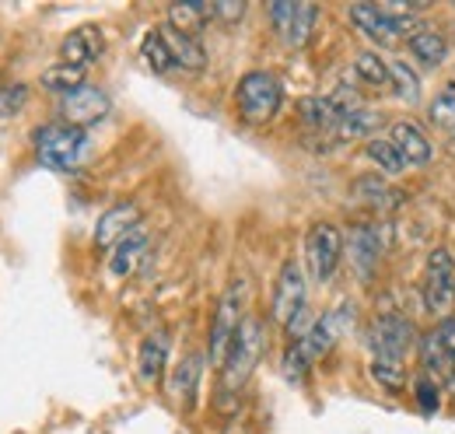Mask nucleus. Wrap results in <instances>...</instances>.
<instances>
[{
  "label": "nucleus",
  "mask_w": 455,
  "mask_h": 434,
  "mask_svg": "<svg viewBox=\"0 0 455 434\" xmlns=\"http://www.w3.org/2000/svg\"><path fill=\"white\" fill-rule=\"evenodd\" d=\"M389 141L396 144V151L403 155V162H406V165H427V162H431V155H435V148H431L427 133H424L417 123H410V119H399V123H393Z\"/></svg>",
  "instance_id": "nucleus-10"
},
{
  "label": "nucleus",
  "mask_w": 455,
  "mask_h": 434,
  "mask_svg": "<svg viewBox=\"0 0 455 434\" xmlns=\"http://www.w3.org/2000/svg\"><path fill=\"white\" fill-rule=\"evenodd\" d=\"M343 256V235L337 224H315L305 238V260H308V270L319 284H326L337 267H340Z\"/></svg>",
  "instance_id": "nucleus-5"
},
{
  "label": "nucleus",
  "mask_w": 455,
  "mask_h": 434,
  "mask_svg": "<svg viewBox=\"0 0 455 434\" xmlns=\"http://www.w3.org/2000/svg\"><path fill=\"white\" fill-rule=\"evenodd\" d=\"M259 354H263V323L245 316L235 333L231 350H228L225 368H221V396H235L249 382L252 368L259 365Z\"/></svg>",
  "instance_id": "nucleus-1"
},
{
  "label": "nucleus",
  "mask_w": 455,
  "mask_h": 434,
  "mask_svg": "<svg viewBox=\"0 0 455 434\" xmlns=\"http://www.w3.org/2000/svg\"><path fill=\"white\" fill-rule=\"evenodd\" d=\"M60 116H63V123H70L77 130H88V126H95L109 116V95L95 84H81L77 92L60 99Z\"/></svg>",
  "instance_id": "nucleus-6"
},
{
  "label": "nucleus",
  "mask_w": 455,
  "mask_h": 434,
  "mask_svg": "<svg viewBox=\"0 0 455 434\" xmlns=\"http://www.w3.org/2000/svg\"><path fill=\"white\" fill-rule=\"evenodd\" d=\"M424 309L435 319H452L455 312V273H427L424 284Z\"/></svg>",
  "instance_id": "nucleus-14"
},
{
  "label": "nucleus",
  "mask_w": 455,
  "mask_h": 434,
  "mask_svg": "<svg viewBox=\"0 0 455 434\" xmlns=\"http://www.w3.org/2000/svg\"><path fill=\"white\" fill-rule=\"evenodd\" d=\"M281 99H284V88L270 70H249L235 88V106L245 123H270L281 108Z\"/></svg>",
  "instance_id": "nucleus-2"
},
{
  "label": "nucleus",
  "mask_w": 455,
  "mask_h": 434,
  "mask_svg": "<svg viewBox=\"0 0 455 434\" xmlns=\"http://www.w3.org/2000/svg\"><path fill=\"white\" fill-rule=\"evenodd\" d=\"M140 56L148 60V67L155 70V74H169L172 67V53H169V46H165V39H162V32L158 28H151L144 39H140Z\"/></svg>",
  "instance_id": "nucleus-29"
},
{
  "label": "nucleus",
  "mask_w": 455,
  "mask_h": 434,
  "mask_svg": "<svg viewBox=\"0 0 455 434\" xmlns=\"http://www.w3.org/2000/svg\"><path fill=\"white\" fill-rule=\"evenodd\" d=\"M354 74L364 81V84H375V88H389L393 84V74H389V63L379 53H357L354 56Z\"/></svg>",
  "instance_id": "nucleus-25"
},
{
  "label": "nucleus",
  "mask_w": 455,
  "mask_h": 434,
  "mask_svg": "<svg viewBox=\"0 0 455 434\" xmlns=\"http://www.w3.org/2000/svg\"><path fill=\"white\" fill-rule=\"evenodd\" d=\"M158 32H162V39H165V46H169V53H172V63H175L179 70L200 74V70L207 67V50L200 46V39H193V36H182V32H175L172 25H162Z\"/></svg>",
  "instance_id": "nucleus-11"
},
{
  "label": "nucleus",
  "mask_w": 455,
  "mask_h": 434,
  "mask_svg": "<svg viewBox=\"0 0 455 434\" xmlns=\"http://www.w3.org/2000/svg\"><path fill=\"white\" fill-rule=\"evenodd\" d=\"M350 253H354L357 270L368 277V273L375 270V263L382 260V253H386V235L375 224H357L350 231Z\"/></svg>",
  "instance_id": "nucleus-12"
},
{
  "label": "nucleus",
  "mask_w": 455,
  "mask_h": 434,
  "mask_svg": "<svg viewBox=\"0 0 455 434\" xmlns=\"http://www.w3.org/2000/svg\"><path fill=\"white\" fill-rule=\"evenodd\" d=\"M420 361H424V368H427V375L435 379H452L455 375V358L449 354V347L442 343V336H438V329L435 333H427L424 340H420Z\"/></svg>",
  "instance_id": "nucleus-20"
},
{
  "label": "nucleus",
  "mask_w": 455,
  "mask_h": 434,
  "mask_svg": "<svg viewBox=\"0 0 455 434\" xmlns=\"http://www.w3.org/2000/svg\"><path fill=\"white\" fill-rule=\"evenodd\" d=\"M242 294H245V287L242 284H231L225 294H221V301H218V312H214V326H211V365L214 368H225L228 361V350H231V343H235V333H238V326H242Z\"/></svg>",
  "instance_id": "nucleus-4"
},
{
  "label": "nucleus",
  "mask_w": 455,
  "mask_h": 434,
  "mask_svg": "<svg viewBox=\"0 0 455 434\" xmlns=\"http://www.w3.org/2000/svg\"><path fill=\"white\" fill-rule=\"evenodd\" d=\"M298 116L305 119V126L312 130H337L340 123V108L333 99H323V95H305L298 102Z\"/></svg>",
  "instance_id": "nucleus-21"
},
{
  "label": "nucleus",
  "mask_w": 455,
  "mask_h": 434,
  "mask_svg": "<svg viewBox=\"0 0 455 434\" xmlns=\"http://www.w3.org/2000/svg\"><path fill=\"white\" fill-rule=\"evenodd\" d=\"M354 197L361 200V204H368V207H375V211H399V204H403V193L393 189L382 175H361L357 182H354Z\"/></svg>",
  "instance_id": "nucleus-16"
},
{
  "label": "nucleus",
  "mask_w": 455,
  "mask_h": 434,
  "mask_svg": "<svg viewBox=\"0 0 455 434\" xmlns=\"http://www.w3.org/2000/svg\"><path fill=\"white\" fill-rule=\"evenodd\" d=\"M413 392H417V406L424 410V414H435L438 410V382L431 379V375H420V379L413 382Z\"/></svg>",
  "instance_id": "nucleus-32"
},
{
  "label": "nucleus",
  "mask_w": 455,
  "mask_h": 434,
  "mask_svg": "<svg viewBox=\"0 0 455 434\" xmlns=\"http://www.w3.org/2000/svg\"><path fill=\"white\" fill-rule=\"evenodd\" d=\"M410 53L427 67H438L449 56V43L442 32H417V36H410Z\"/></svg>",
  "instance_id": "nucleus-24"
},
{
  "label": "nucleus",
  "mask_w": 455,
  "mask_h": 434,
  "mask_svg": "<svg viewBox=\"0 0 455 434\" xmlns=\"http://www.w3.org/2000/svg\"><path fill=\"white\" fill-rule=\"evenodd\" d=\"M452 148H455V130H452Z\"/></svg>",
  "instance_id": "nucleus-38"
},
{
  "label": "nucleus",
  "mask_w": 455,
  "mask_h": 434,
  "mask_svg": "<svg viewBox=\"0 0 455 434\" xmlns=\"http://www.w3.org/2000/svg\"><path fill=\"white\" fill-rule=\"evenodd\" d=\"M389 74H393V84L399 88V99H406V102H417V99H420V77H417L403 60H393V63H389Z\"/></svg>",
  "instance_id": "nucleus-30"
},
{
  "label": "nucleus",
  "mask_w": 455,
  "mask_h": 434,
  "mask_svg": "<svg viewBox=\"0 0 455 434\" xmlns=\"http://www.w3.org/2000/svg\"><path fill=\"white\" fill-rule=\"evenodd\" d=\"M60 56H63V63H70V67H88V63H95V60L102 56V36H99V28H77V32H70V36L60 43Z\"/></svg>",
  "instance_id": "nucleus-15"
},
{
  "label": "nucleus",
  "mask_w": 455,
  "mask_h": 434,
  "mask_svg": "<svg viewBox=\"0 0 455 434\" xmlns=\"http://www.w3.org/2000/svg\"><path fill=\"white\" fill-rule=\"evenodd\" d=\"M413 343V323L403 319L396 312H386L375 319L371 329V347H375V358H393L403 361V350Z\"/></svg>",
  "instance_id": "nucleus-8"
},
{
  "label": "nucleus",
  "mask_w": 455,
  "mask_h": 434,
  "mask_svg": "<svg viewBox=\"0 0 455 434\" xmlns=\"http://www.w3.org/2000/svg\"><path fill=\"white\" fill-rule=\"evenodd\" d=\"M364 155H368L371 162L379 165L386 175H399V172L406 168L403 155H399L396 144H393L389 137H371V141H368V148H364Z\"/></svg>",
  "instance_id": "nucleus-27"
},
{
  "label": "nucleus",
  "mask_w": 455,
  "mask_h": 434,
  "mask_svg": "<svg viewBox=\"0 0 455 434\" xmlns=\"http://www.w3.org/2000/svg\"><path fill=\"white\" fill-rule=\"evenodd\" d=\"M298 316H305V273L294 260H287L274 287V319L287 329Z\"/></svg>",
  "instance_id": "nucleus-7"
},
{
  "label": "nucleus",
  "mask_w": 455,
  "mask_h": 434,
  "mask_svg": "<svg viewBox=\"0 0 455 434\" xmlns=\"http://www.w3.org/2000/svg\"><path fill=\"white\" fill-rule=\"evenodd\" d=\"M319 21V7L315 4H298L294 7V18H291V28H287L284 43L287 46H305L312 39V28Z\"/></svg>",
  "instance_id": "nucleus-26"
},
{
  "label": "nucleus",
  "mask_w": 455,
  "mask_h": 434,
  "mask_svg": "<svg viewBox=\"0 0 455 434\" xmlns=\"http://www.w3.org/2000/svg\"><path fill=\"white\" fill-rule=\"evenodd\" d=\"M144 253H148V231H144V224H137V228L116 245L113 256H109V270H113V277H130V273L137 270V263H140Z\"/></svg>",
  "instance_id": "nucleus-18"
},
{
  "label": "nucleus",
  "mask_w": 455,
  "mask_h": 434,
  "mask_svg": "<svg viewBox=\"0 0 455 434\" xmlns=\"http://www.w3.org/2000/svg\"><path fill=\"white\" fill-rule=\"evenodd\" d=\"M165 361H169V333H151V336H144V343H140V358H137L140 379L158 382L162 379V372H165Z\"/></svg>",
  "instance_id": "nucleus-19"
},
{
  "label": "nucleus",
  "mask_w": 455,
  "mask_h": 434,
  "mask_svg": "<svg viewBox=\"0 0 455 434\" xmlns=\"http://www.w3.org/2000/svg\"><path fill=\"white\" fill-rule=\"evenodd\" d=\"M214 18L225 21V25H235V21L245 18V4L242 0H218L214 4Z\"/></svg>",
  "instance_id": "nucleus-35"
},
{
  "label": "nucleus",
  "mask_w": 455,
  "mask_h": 434,
  "mask_svg": "<svg viewBox=\"0 0 455 434\" xmlns=\"http://www.w3.org/2000/svg\"><path fill=\"white\" fill-rule=\"evenodd\" d=\"M371 379L379 382L386 392H406V368H403V361H393V358H375L371 361Z\"/></svg>",
  "instance_id": "nucleus-28"
},
{
  "label": "nucleus",
  "mask_w": 455,
  "mask_h": 434,
  "mask_svg": "<svg viewBox=\"0 0 455 434\" xmlns=\"http://www.w3.org/2000/svg\"><path fill=\"white\" fill-rule=\"evenodd\" d=\"M431 123L435 126H452L455 130V92H445L431 102Z\"/></svg>",
  "instance_id": "nucleus-33"
},
{
  "label": "nucleus",
  "mask_w": 455,
  "mask_h": 434,
  "mask_svg": "<svg viewBox=\"0 0 455 434\" xmlns=\"http://www.w3.org/2000/svg\"><path fill=\"white\" fill-rule=\"evenodd\" d=\"M196 375H200V358H186V361L179 365V372H175L172 392L182 396V399H189V396H193V385H196Z\"/></svg>",
  "instance_id": "nucleus-31"
},
{
  "label": "nucleus",
  "mask_w": 455,
  "mask_h": 434,
  "mask_svg": "<svg viewBox=\"0 0 455 434\" xmlns=\"http://www.w3.org/2000/svg\"><path fill=\"white\" fill-rule=\"evenodd\" d=\"M438 336H442V343L449 347V354L455 358V319H445V323L438 326Z\"/></svg>",
  "instance_id": "nucleus-36"
},
{
  "label": "nucleus",
  "mask_w": 455,
  "mask_h": 434,
  "mask_svg": "<svg viewBox=\"0 0 455 434\" xmlns=\"http://www.w3.org/2000/svg\"><path fill=\"white\" fill-rule=\"evenodd\" d=\"M375 126H379V112H375V108H364V106L340 108L337 133H340L343 141H350V137H368Z\"/></svg>",
  "instance_id": "nucleus-22"
},
{
  "label": "nucleus",
  "mask_w": 455,
  "mask_h": 434,
  "mask_svg": "<svg viewBox=\"0 0 455 434\" xmlns=\"http://www.w3.org/2000/svg\"><path fill=\"white\" fill-rule=\"evenodd\" d=\"M84 144H88L84 130H77L70 123H46V126L36 130V155L53 172H70L81 162Z\"/></svg>",
  "instance_id": "nucleus-3"
},
{
  "label": "nucleus",
  "mask_w": 455,
  "mask_h": 434,
  "mask_svg": "<svg viewBox=\"0 0 455 434\" xmlns=\"http://www.w3.org/2000/svg\"><path fill=\"white\" fill-rule=\"evenodd\" d=\"M43 88H50V92H57V95H70V92H77L81 84H84V67H70V63H53V67H46L43 70Z\"/></svg>",
  "instance_id": "nucleus-23"
},
{
  "label": "nucleus",
  "mask_w": 455,
  "mask_h": 434,
  "mask_svg": "<svg viewBox=\"0 0 455 434\" xmlns=\"http://www.w3.org/2000/svg\"><path fill=\"white\" fill-rule=\"evenodd\" d=\"M137 224H140V207L137 204H116L95 224V245L99 249H116Z\"/></svg>",
  "instance_id": "nucleus-9"
},
{
  "label": "nucleus",
  "mask_w": 455,
  "mask_h": 434,
  "mask_svg": "<svg viewBox=\"0 0 455 434\" xmlns=\"http://www.w3.org/2000/svg\"><path fill=\"white\" fill-rule=\"evenodd\" d=\"M214 18V4H207V0H175L169 4V21L175 32H182V36H200V28L207 25Z\"/></svg>",
  "instance_id": "nucleus-13"
},
{
  "label": "nucleus",
  "mask_w": 455,
  "mask_h": 434,
  "mask_svg": "<svg viewBox=\"0 0 455 434\" xmlns=\"http://www.w3.org/2000/svg\"><path fill=\"white\" fill-rule=\"evenodd\" d=\"M25 102H28V88H25V84H7V88H0V116H14Z\"/></svg>",
  "instance_id": "nucleus-34"
},
{
  "label": "nucleus",
  "mask_w": 455,
  "mask_h": 434,
  "mask_svg": "<svg viewBox=\"0 0 455 434\" xmlns=\"http://www.w3.org/2000/svg\"><path fill=\"white\" fill-rule=\"evenodd\" d=\"M350 21H354L364 36H371L375 43H393V39H396L393 18H389L382 7H375V4H354V7H350Z\"/></svg>",
  "instance_id": "nucleus-17"
},
{
  "label": "nucleus",
  "mask_w": 455,
  "mask_h": 434,
  "mask_svg": "<svg viewBox=\"0 0 455 434\" xmlns=\"http://www.w3.org/2000/svg\"><path fill=\"white\" fill-rule=\"evenodd\" d=\"M449 389H452V392H455V375H452V379H449Z\"/></svg>",
  "instance_id": "nucleus-37"
}]
</instances>
